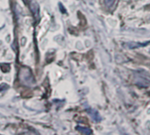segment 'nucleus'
I'll return each mask as SVG.
<instances>
[{"instance_id":"4","label":"nucleus","mask_w":150,"mask_h":135,"mask_svg":"<svg viewBox=\"0 0 150 135\" xmlns=\"http://www.w3.org/2000/svg\"><path fill=\"white\" fill-rule=\"evenodd\" d=\"M76 130L81 131L83 134H92V130L90 128L88 127H84V126H77Z\"/></svg>"},{"instance_id":"5","label":"nucleus","mask_w":150,"mask_h":135,"mask_svg":"<svg viewBox=\"0 0 150 135\" xmlns=\"http://www.w3.org/2000/svg\"><path fill=\"white\" fill-rule=\"evenodd\" d=\"M105 1V4H106V6H108V7H110L113 4H114V2H115V0H104Z\"/></svg>"},{"instance_id":"6","label":"nucleus","mask_w":150,"mask_h":135,"mask_svg":"<svg viewBox=\"0 0 150 135\" xmlns=\"http://www.w3.org/2000/svg\"><path fill=\"white\" fill-rule=\"evenodd\" d=\"M23 2H25V3H26V2H27V0H23Z\"/></svg>"},{"instance_id":"2","label":"nucleus","mask_w":150,"mask_h":135,"mask_svg":"<svg viewBox=\"0 0 150 135\" xmlns=\"http://www.w3.org/2000/svg\"><path fill=\"white\" fill-rule=\"evenodd\" d=\"M87 111H88V113L89 114V116L92 117V119H93L94 121H96V122H100V121L102 120V117H101V116H100V113H99L96 110L89 108V109L87 110Z\"/></svg>"},{"instance_id":"1","label":"nucleus","mask_w":150,"mask_h":135,"mask_svg":"<svg viewBox=\"0 0 150 135\" xmlns=\"http://www.w3.org/2000/svg\"><path fill=\"white\" fill-rule=\"evenodd\" d=\"M30 9L32 13L34 14L35 20H39L40 18V8H39V5L35 2V1H31L30 2Z\"/></svg>"},{"instance_id":"3","label":"nucleus","mask_w":150,"mask_h":135,"mask_svg":"<svg viewBox=\"0 0 150 135\" xmlns=\"http://www.w3.org/2000/svg\"><path fill=\"white\" fill-rule=\"evenodd\" d=\"M149 43V42H143V43H141V42H129V43H127L126 45V47L127 48H129V49H137V48H140V47H143V46H146V44H148Z\"/></svg>"}]
</instances>
